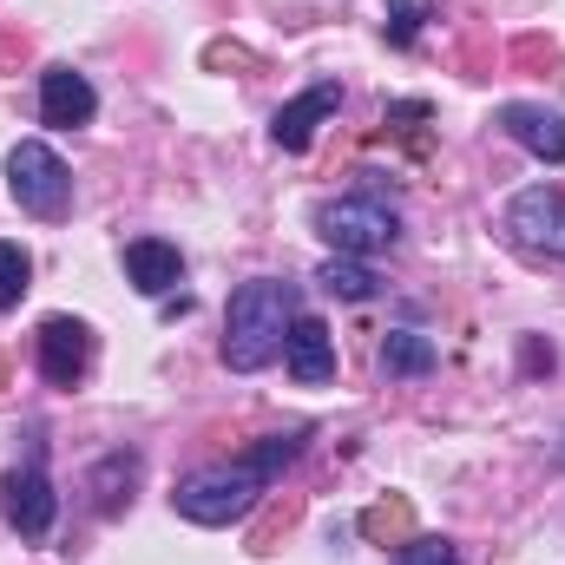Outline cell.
Masks as SVG:
<instances>
[{
    "label": "cell",
    "instance_id": "cell-19",
    "mask_svg": "<svg viewBox=\"0 0 565 565\" xmlns=\"http://www.w3.org/2000/svg\"><path fill=\"white\" fill-rule=\"evenodd\" d=\"M395 565H460V553H454L447 540H408V546L395 553Z\"/></svg>",
    "mask_w": 565,
    "mask_h": 565
},
{
    "label": "cell",
    "instance_id": "cell-4",
    "mask_svg": "<svg viewBox=\"0 0 565 565\" xmlns=\"http://www.w3.org/2000/svg\"><path fill=\"white\" fill-rule=\"evenodd\" d=\"M322 237H329V250H335V257H375V250H395L402 217H395V204H388V198L355 191V198H342V204H329V211H322Z\"/></svg>",
    "mask_w": 565,
    "mask_h": 565
},
{
    "label": "cell",
    "instance_id": "cell-12",
    "mask_svg": "<svg viewBox=\"0 0 565 565\" xmlns=\"http://www.w3.org/2000/svg\"><path fill=\"white\" fill-rule=\"evenodd\" d=\"M126 277H132L139 296H171L184 282V257L171 244H158V237H132L126 244Z\"/></svg>",
    "mask_w": 565,
    "mask_h": 565
},
{
    "label": "cell",
    "instance_id": "cell-8",
    "mask_svg": "<svg viewBox=\"0 0 565 565\" xmlns=\"http://www.w3.org/2000/svg\"><path fill=\"white\" fill-rule=\"evenodd\" d=\"M93 113H99V93H93L86 73H73V66H46V73H40V119H46V126L73 132V126H86Z\"/></svg>",
    "mask_w": 565,
    "mask_h": 565
},
{
    "label": "cell",
    "instance_id": "cell-5",
    "mask_svg": "<svg viewBox=\"0 0 565 565\" xmlns=\"http://www.w3.org/2000/svg\"><path fill=\"white\" fill-rule=\"evenodd\" d=\"M507 231L533 264H559L565 257V191L559 184H526L507 204Z\"/></svg>",
    "mask_w": 565,
    "mask_h": 565
},
{
    "label": "cell",
    "instance_id": "cell-9",
    "mask_svg": "<svg viewBox=\"0 0 565 565\" xmlns=\"http://www.w3.org/2000/svg\"><path fill=\"white\" fill-rule=\"evenodd\" d=\"M335 113H342V86H335V79H316L302 99H289L277 119H270V139H277L282 151H309L316 126H322V119H335Z\"/></svg>",
    "mask_w": 565,
    "mask_h": 565
},
{
    "label": "cell",
    "instance_id": "cell-17",
    "mask_svg": "<svg viewBox=\"0 0 565 565\" xmlns=\"http://www.w3.org/2000/svg\"><path fill=\"white\" fill-rule=\"evenodd\" d=\"M362 533H369V540H408V533H415V507H408V500H375V507L362 513Z\"/></svg>",
    "mask_w": 565,
    "mask_h": 565
},
{
    "label": "cell",
    "instance_id": "cell-13",
    "mask_svg": "<svg viewBox=\"0 0 565 565\" xmlns=\"http://www.w3.org/2000/svg\"><path fill=\"white\" fill-rule=\"evenodd\" d=\"M316 282H322L329 296H342V302H375V289H382V277H375L369 264H355V257H329V264L316 270Z\"/></svg>",
    "mask_w": 565,
    "mask_h": 565
},
{
    "label": "cell",
    "instance_id": "cell-6",
    "mask_svg": "<svg viewBox=\"0 0 565 565\" xmlns=\"http://www.w3.org/2000/svg\"><path fill=\"white\" fill-rule=\"evenodd\" d=\"M0 513L20 540H46L60 520V493L40 467H13V473H0Z\"/></svg>",
    "mask_w": 565,
    "mask_h": 565
},
{
    "label": "cell",
    "instance_id": "cell-18",
    "mask_svg": "<svg viewBox=\"0 0 565 565\" xmlns=\"http://www.w3.org/2000/svg\"><path fill=\"white\" fill-rule=\"evenodd\" d=\"M26 277H33L26 250H20V244H0V316H7V309H20V296H26Z\"/></svg>",
    "mask_w": 565,
    "mask_h": 565
},
{
    "label": "cell",
    "instance_id": "cell-11",
    "mask_svg": "<svg viewBox=\"0 0 565 565\" xmlns=\"http://www.w3.org/2000/svg\"><path fill=\"white\" fill-rule=\"evenodd\" d=\"M500 132L546 164H565V113L553 106H500Z\"/></svg>",
    "mask_w": 565,
    "mask_h": 565
},
{
    "label": "cell",
    "instance_id": "cell-16",
    "mask_svg": "<svg viewBox=\"0 0 565 565\" xmlns=\"http://www.w3.org/2000/svg\"><path fill=\"white\" fill-rule=\"evenodd\" d=\"M427 20H434V0H388L382 33H388V46H415V33H422Z\"/></svg>",
    "mask_w": 565,
    "mask_h": 565
},
{
    "label": "cell",
    "instance_id": "cell-15",
    "mask_svg": "<svg viewBox=\"0 0 565 565\" xmlns=\"http://www.w3.org/2000/svg\"><path fill=\"white\" fill-rule=\"evenodd\" d=\"M382 369H388V375H427V369H434V342L415 335V329H388V342H382Z\"/></svg>",
    "mask_w": 565,
    "mask_h": 565
},
{
    "label": "cell",
    "instance_id": "cell-7",
    "mask_svg": "<svg viewBox=\"0 0 565 565\" xmlns=\"http://www.w3.org/2000/svg\"><path fill=\"white\" fill-rule=\"evenodd\" d=\"M86 362H93V329L73 316H46L40 322V375L53 388H73L86 375Z\"/></svg>",
    "mask_w": 565,
    "mask_h": 565
},
{
    "label": "cell",
    "instance_id": "cell-10",
    "mask_svg": "<svg viewBox=\"0 0 565 565\" xmlns=\"http://www.w3.org/2000/svg\"><path fill=\"white\" fill-rule=\"evenodd\" d=\"M282 362H289V375L302 388H322L335 375V335H329V322L322 316H296L289 322V342H282Z\"/></svg>",
    "mask_w": 565,
    "mask_h": 565
},
{
    "label": "cell",
    "instance_id": "cell-3",
    "mask_svg": "<svg viewBox=\"0 0 565 565\" xmlns=\"http://www.w3.org/2000/svg\"><path fill=\"white\" fill-rule=\"evenodd\" d=\"M7 191H13L20 211H33L46 224H60L73 211V171H66V158L53 145H40V139H20L7 151Z\"/></svg>",
    "mask_w": 565,
    "mask_h": 565
},
{
    "label": "cell",
    "instance_id": "cell-14",
    "mask_svg": "<svg viewBox=\"0 0 565 565\" xmlns=\"http://www.w3.org/2000/svg\"><path fill=\"white\" fill-rule=\"evenodd\" d=\"M132 480H139V460H132V454H106L99 473H93V507H99V513H119V507L132 500Z\"/></svg>",
    "mask_w": 565,
    "mask_h": 565
},
{
    "label": "cell",
    "instance_id": "cell-2",
    "mask_svg": "<svg viewBox=\"0 0 565 565\" xmlns=\"http://www.w3.org/2000/svg\"><path fill=\"white\" fill-rule=\"evenodd\" d=\"M289 322H296V282L282 277H257L244 282L224 309V362L237 375H257L270 369L289 342Z\"/></svg>",
    "mask_w": 565,
    "mask_h": 565
},
{
    "label": "cell",
    "instance_id": "cell-1",
    "mask_svg": "<svg viewBox=\"0 0 565 565\" xmlns=\"http://www.w3.org/2000/svg\"><path fill=\"white\" fill-rule=\"evenodd\" d=\"M296 454H302V427H289V434H264V440L244 447L237 460L184 473L178 493H171V507H178L191 526H231V520H244V513L257 507V493H270V480H277Z\"/></svg>",
    "mask_w": 565,
    "mask_h": 565
}]
</instances>
